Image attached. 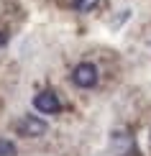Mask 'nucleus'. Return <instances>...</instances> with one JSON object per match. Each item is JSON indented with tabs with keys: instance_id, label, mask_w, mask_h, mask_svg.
Wrapping results in <instances>:
<instances>
[{
	"instance_id": "423d86ee",
	"label": "nucleus",
	"mask_w": 151,
	"mask_h": 156,
	"mask_svg": "<svg viewBox=\"0 0 151 156\" xmlns=\"http://www.w3.org/2000/svg\"><path fill=\"white\" fill-rule=\"evenodd\" d=\"M16 154H18V148H16V144H13V141L0 138V156H16Z\"/></svg>"
},
{
	"instance_id": "39448f33",
	"label": "nucleus",
	"mask_w": 151,
	"mask_h": 156,
	"mask_svg": "<svg viewBox=\"0 0 151 156\" xmlns=\"http://www.w3.org/2000/svg\"><path fill=\"white\" fill-rule=\"evenodd\" d=\"M97 3H100V0H74V10H80V13H90L92 8H97Z\"/></svg>"
},
{
	"instance_id": "0eeeda50",
	"label": "nucleus",
	"mask_w": 151,
	"mask_h": 156,
	"mask_svg": "<svg viewBox=\"0 0 151 156\" xmlns=\"http://www.w3.org/2000/svg\"><path fill=\"white\" fill-rule=\"evenodd\" d=\"M5 44H8V34H5V31H0V49H3Z\"/></svg>"
},
{
	"instance_id": "f257e3e1",
	"label": "nucleus",
	"mask_w": 151,
	"mask_h": 156,
	"mask_svg": "<svg viewBox=\"0 0 151 156\" xmlns=\"http://www.w3.org/2000/svg\"><path fill=\"white\" fill-rule=\"evenodd\" d=\"M72 82L82 90H92L97 84V67L92 62H80L72 69Z\"/></svg>"
},
{
	"instance_id": "7ed1b4c3",
	"label": "nucleus",
	"mask_w": 151,
	"mask_h": 156,
	"mask_svg": "<svg viewBox=\"0 0 151 156\" xmlns=\"http://www.w3.org/2000/svg\"><path fill=\"white\" fill-rule=\"evenodd\" d=\"M34 108L38 113H44V115H56L62 110V102H59V97L51 90H44V92H38L34 97Z\"/></svg>"
},
{
	"instance_id": "f03ea898",
	"label": "nucleus",
	"mask_w": 151,
	"mask_h": 156,
	"mask_svg": "<svg viewBox=\"0 0 151 156\" xmlns=\"http://www.w3.org/2000/svg\"><path fill=\"white\" fill-rule=\"evenodd\" d=\"M46 128H49V126H46V120L36 118V115H23V118L16 123L18 136H26V138H38V136L46 133Z\"/></svg>"
},
{
	"instance_id": "20e7f679",
	"label": "nucleus",
	"mask_w": 151,
	"mask_h": 156,
	"mask_svg": "<svg viewBox=\"0 0 151 156\" xmlns=\"http://www.w3.org/2000/svg\"><path fill=\"white\" fill-rule=\"evenodd\" d=\"M110 148H113L115 156H131L133 154V136H128L126 131H113L110 133Z\"/></svg>"
}]
</instances>
